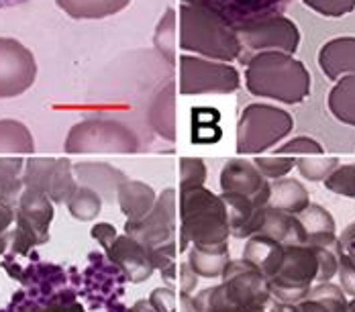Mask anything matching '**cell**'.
<instances>
[{
    "instance_id": "27",
    "label": "cell",
    "mask_w": 355,
    "mask_h": 312,
    "mask_svg": "<svg viewBox=\"0 0 355 312\" xmlns=\"http://www.w3.org/2000/svg\"><path fill=\"white\" fill-rule=\"evenodd\" d=\"M35 143L31 131L12 119L0 121V153H33Z\"/></svg>"
},
{
    "instance_id": "7",
    "label": "cell",
    "mask_w": 355,
    "mask_h": 312,
    "mask_svg": "<svg viewBox=\"0 0 355 312\" xmlns=\"http://www.w3.org/2000/svg\"><path fill=\"white\" fill-rule=\"evenodd\" d=\"M241 45L251 51H280L294 55L300 43L298 27L284 15H268L235 27Z\"/></svg>"
},
{
    "instance_id": "33",
    "label": "cell",
    "mask_w": 355,
    "mask_h": 312,
    "mask_svg": "<svg viewBox=\"0 0 355 312\" xmlns=\"http://www.w3.org/2000/svg\"><path fill=\"white\" fill-rule=\"evenodd\" d=\"M337 166H339L337 157H302L296 162V168L311 182L327 180Z\"/></svg>"
},
{
    "instance_id": "41",
    "label": "cell",
    "mask_w": 355,
    "mask_h": 312,
    "mask_svg": "<svg viewBox=\"0 0 355 312\" xmlns=\"http://www.w3.org/2000/svg\"><path fill=\"white\" fill-rule=\"evenodd\" d=\"M92 237L96 239V241L101 243V247L108 251L110 247H112V243L116 241V231H114V227L112 225H108V223H98V225H94L92 227Z\"/></svg>"
},
{
    "instance_id": "38",
    "label": "cell",
    "mask_w": 355,
    "mask_h": 312,
    "mask_svg": "<svg viewBox=\"0 0 355 312\" xmlns=\"http://www.w3.org/2000/svg\"><path fill=\"white\" fill-rule=\"evenodd\" d=\"M278 153H292V155H322V147L315 139L311 137H296L284 143Z\"/></svg>"
},
{
    "instance_id": "10",
    "label": "cell",
    "mask_w": 355,
    "mask_h": 312,
    "mask_svg": "<svg viewBox=\"0 0 355 312\" xmlns=\"http://www.w3.org/2000/svg\"><path fill=\"white\" fill-rule=\"evenodd\" d=\"M37 78L35 55L17 39L0 37V98L27 92Z\"/></svg>"
},
{
    "instance_id": "39",
    "label": "cell",
    "mask_w": 355,
    "mask_h": 312,
    "mask_svg": "<svg viewBox=\"0 0 355 312\" xmlns=\"http://www.w3.org/2000/svg\"><path fill=\"white\" fill-rule=\"evenodd\" d=\"M337 274L341 276L343 292L355 298V261L345 251H341V255H339V270H337Z\"/></svg>"
},
{
    "instance_id": "37",
    "label": "cell",
    "mask_w": 355,
    "mask_h": 312,
    "mask_svg": "<svg viewBox=\"0 0 355 312\" xmlns=\"http://www.w3.org/2000/svg\"><path fill=\"white\" fill-rule=\"evenodd\" d=\"M302 2L324 17H343L355 8V0H302Z\"/></svg>"
},
{
    "instance_id": "17",
    "label": "cell",
    "mask_w": 355,
    "mask_h": 312,
    "mask_svg": "<svg viewBox=\"0 0 355 312\" xmlns=\"http://www.w3.org/2000/svg\"><path fill=\"white\" fill-rule=\"evenodd\" d=\"M319 66L329 80L355 76V37H337L324 43L319 51Z\"/></svg>"
},
{
    "instance_id": "14",
    "label": "cell",
    "mask_w": 355,
    "mask_h": 312,
    "mask_svg": "<svg viewBox=\"0 0 355 312\" xmlns=\"http://www.w3.org/2000/svg\"><path fill=\"white\" fill-rule=\"evenodd\" d=\"M110 261L121 268V272L129 277V281L139 284L143 279L151 276L153 272V261L151 255L147 251V247H143L141 243L135 241L133 237H116V241L112 243V247L107 251Z\"/></svg>"
},
{
    "instance_id": "24",
    "label": "cell",
    "mask_w": 355,
    "mask_h": 312,
    "mask_svg": "<svg viewBox=\"0 0 355 312\" xmlns=\"http://www.w3.org/2000/svg\"><path fill=\"white\" fill-rule=\"evenodd\" d=\"M23 159L0 157V205L17 210L19 198L25 190L23 184Z\"/></svg>"
},
{
    "instance_id": "18",
    "label": "cell",
    "mask_w": 355,
    "mask_h": 312,
    "mask_svg": "<svg viewBox=\"0 0 355 312\" xmlns=\"http://www.w3.org/2000/svg\"><path fill=\"white\" fill-rule=\"evenodd\" d=\"M284 253L286 247L282 243L263 237V235H251L243 251V259L253 263L268 279H272L284 263Z\"/></svg>"
},
{
    "instance_id": "34",
    "label": "cell",
    "mask_w": 355,
    "mask_h": 312,
    "mask_svg": "<svg viewBox=\"0 0 355 312\" xmlns=\"http://www.w3.org/2000/svg\"><path fill=\"white\" fill-rule=\"evenodd\" d=\"M324 186H327V190H331L335 194L355 198V164L337 166L333 173L324 180Z\"/></svg>"
},
{
    "instance_id": "47",
    "label": "cell",
    "mask_w": 355,
    "mask_h": 312,
    "mask_svg": "<svg viewBox=\"0 0 355 312\" xmlns=\"http://www.w3.org/2000/svg\"><path fill=\"white\" fill-rule=\"evenodd\" d=\"M349 312H355V300L354 302H349Z\"/></svg>"
},
{
    "instance_id": "23",
    "label": "cell",
    "mask_w": 355,
    "mask_h": 312,
    "mask_svg": "<svg viewBox=\"0 0 355 312\" xmlns=\"http://www.w3.org/2000/svg\"><path fill=\"white\" fill-rule=\"evenodd\" d=\"M176 86L170 82L166 88H162L155 96L149 110V121L153 129L166 139L176 137V110H174V96H176Z\"/></svg>"
},
{
    "instance_id": "35",
    "label": "cell",
    "mask_w": 355,
    "mask_h": 312,
    "mask_svg": "<svg viewBox=\"0 0 355 312\" xmlns=\"http://www.w3.org/2000/svg\"><path fill=\"white\" fill-rule=\"evenodd\" d=\"M180 168H182V173H180V180H182L180 190L182 192L202 188V182L207 180V168L200 159H182Z\"/></svg>"
},
{
    "instance_id": "32",
    "label": "cell",
    "mask_w": 355,
    "mask_h": 312,
    "mask_svg": "<svg viewBox=\"0 0 355 312\" xmlns=\"http://www.w3.org/2000/svg\"><path fill=\"white\" fill-rule=\"evenodd\" d=\"M53 168H55V159H51V157H31L23 172L25 188L43 190L47 194V182H49Z\"/></svg>"
},
{
    "instance_id": "8",
    "label": "cell",
    "mask_w": 355,
    "mask_h": 312,
    "mask_svg": "<svg viewBox=\"0 0 355 312\" xmlns=\"http://www.w3.org/2000/svg\"><path fill=\"white\" fill-rule=\"evenodd\" d=\"M225 292L229 300L243 312H261L272 300L270 279L248 259L229 261L225 272Z\"/></svg>"
},
{
    "instance_id": "11",
    "label": "cell",
    "mask_w": 355,
    "mask_h": 312,
    "mask_svg": "<svg viewBox=\"0 0 355 312\" xmlns=\"http://www.w3.org/2000/svg\"><path fill=\"white\" fill-rule=\"evenodd\" d=\"M125 231L129 237L139 241L147 251L157 249L162 245L174 241L176 231V194L174 190H166L157 205L149 210L141 220H127Z\"/></svg>"
},
{
    "instance_id": "43",
    "label": "cell",
    "mask_w": 355,
    "mask_h": 312,
    "mask_svg": "<svg viewBox=\"0 0 355 312\" xmlns=\"http://www.w3.org/2000/svg\"><path fill=\"white\" fill-rule=\"evenodd\" d=\"M10 223H15V210H10V208L0 205V235L8 233Z\"/></svg>"
},
{
    "instance_id": "6",
    "label": "cell",
    "mask_w": 355,
    "mask_h": 312,
    "mask_svg": "<svg viewBox=\"0 0 355 312\" xmlns=\"http://www.w3.org/2000/svg\"><path fill=\"white\" fill-rule=\"evenodd\" d=\"M319 276V257L313 245H288L280 272L270 279L272 294L284 304L304 300Z\"/></svg>"
},
{
    "instance_id": "4",
    "label": "cell",
    "mask_w": 355,
    "mask_h": 312,
    "mask_svg": "<svg viewBox=\"0 0 355 312\" xmlns=\"http://www.w3.org/2000/svg\"><path fill=\"white\" fill-rule=\"evenodd\" d=\"M294 127V119L270 104H249L237 127V151L261 153L284 139Z\"/></svg>"
},
{
    "instance_id": "26",
    "label": "cell",
    "mask_w": 355,
    "mask_h": 312,
    "mask_svg": "<svg viewBox=\"0 0 355 312\" xmlns=\"http://www.w3.org/2000/svg\"><path fill=\"white\" fill-rule=\"evenodd\" d=\"M329 108L333 116L345 125L355 127V76H343L329 94Z\"/></svg>"
},
{
    "instance_id": "19",
    "label": "cell",
    "mask_w": 355,
    "mask_h": 312,
    "mask_svg": "<svg viewBox=\"0 0 355 312\" xmlns=\"http://www.w3.org/2000/svg\"><path fill=\"white\" fill-rule=\"evenodd\" d=\"M311 205L309 190L298 180H276L270 184V200L268 207L284 210L290 214H300L304 208Z\"/></svg>"
},
{
    "instance_id": "22",
    "label": "cell",
    "mask_w": 355,
    "mask_h": 312,
    "mask_svg": "<svg viewBox=\"0 0 355 312\" xmlns=\"http://www.w3.org/2000/svg\"><path fill=\"white\" fill-rule=\"evenodd\" d=\"M121 210L127 214L129 220H141L149 214V210L155 207V194L153 190L143 182H131L127 180L119 192H116Z\"/></svg>"
},
{
    "instance_id": "28",
    "label": "cell",
    "mask_w": 355,
    "mask_h": 312,
    "mask_svg": "<svg viewBox=\"0 0 355 312\" xmlns=\"http://www.w3.org/2000/svg\"><path fill=\"white\" fill-rule=\"evenodd\" d=\"M76 190H78V182L71 172L70 159H66V157L55 159V168L47 182V196L55 205H66Z\"/></svg>"
},
{
    "instance_id": "44",
    "label": "cell",
    "mask_w": 355,
    "mask_h": 312,
    "mask_svg": "<svg viewBox=\"0 0 355 312\" xmlns=\"http://www.w3.org/2000/svg\"><path fill=\"white\" fill-rule=\"evenodd\" d=\"M129 312H155L153 309H151V304L149 302H145V300H139L133 309Z\"/></svg>"
},
{
    "instance_id": "9",
    "label": "cell",
    "mask_w": 355,
    "mask_h": 312,
    "mask_svg": "<svg viewBox=\"0 0 355 312\" xmlns=\"http://www.w3.org/2000/svg\"><path fill=\"white\" fill-rule=\"evenodd\" d=\"M180 90L186 96L192 94H231L239 88V73L229 64L207 62L198 58H180Z\"/></svg>"
},
{
    "instance_id": "12",
    "label": "cell",
    "mask_w": 355,
    "mask_h": 312,
    "mask_svg": "<svg viewBox=\"0 0 355 312\" xmlns=\"http://www.w3.org/2000/svg\"><path fill=\"white\" fill-rule=\"evenodd\" d=\"M220 186L227 194H239L253 200L257 207H268L270 184L255 168V164H249L245 159L229 162L220 173Z\"/></svg>"
},
{
    "instance_id": "21",
    "label": "cell",
    "mask_w": 355,
    "mask_h": 312,
    "mask_svg": "<svg viewBox=\"0 0 355 312\" xmlns=\"http://www.w3.org/2000/svg\"><path fill=\"white\" fill-rule=\"evenodd\" d=\"M229 263V247L227 243L220 245H194L188 255V266L192 268L194 274L202 277H218L223 276L225 268Z\"/></svg>"
},
{
    "instance_id": "29",
    "label": "cell",
    "mask_w": 355,
    "mask_h": 312,
    "mask_svg": "<svg viewBox=\"0 0 355 312\" xmlns=\"http://www.w3.org/2000/svg\"><path fill=\"white\" fill-rule=\"evenodd\" d=\"M296 216L302 223V227H304V231L309 235V241L335 235V220H333V216L324 208L319 207V205H309Z\"/></svg>"
},
{
    "instance_id": "2",
    "label": "cell",
    "mask_w": 355,
    "mask_h": 312,
    "mask_svg": "<svg viewBox=\"0 0 355 312\" xmlns=\"http://www.w3.org/2000/svg\"><path fill=\"white\" fill-rule=\"evenodd\" d=\"M180 47L227 62L237 60L243 49L231 23L211 8L190 2L180 8Z\"/></svg>"
},
{
    "instance_id": "36",
    "label": "cell",
    "mask_w": 355,
    "mask_h": 312,
    "mask_svg": "<svg viewBox=\"0 0 355 312\" xmlns=\"http://www.w3.org/2000/svg\"><path fill=\"white\" fill-rule=\"evenodd\" d=\"M296 166L294 157H255V168L263 177H272V180H280L286 173L290 172Z\"/></svg>"
},
{
    "instance_id": "13",
    "label": "cell",
    "mask_w": 355,
    "mask_h": 312,
    "mask_svg": "<svg viewBox=\"0 0 355 312\" xmlns=\"http://www.w3.org/2000/svg\"><path fill=\"white\" fill-rule=\"evenodd\" d=\"M184 2L207 6L216 15H220L233 27H239L259 17L282 15V10L292 0H184Z\"/></svg>"
},
{
    "instance_id": "31",
    "label": "cell",
    "mask_w": 355,
    "mask_h": 312,
    "mask_svg": "<svg viewBox=\"0 0 355 312\" xmlns=\"http://www.w3.org/2000/svg\"><path fill=\"white\" fill-rule=\"evenodd\" d=\"M174 43H176V12L174 8H168V12L162 17L157 31H155V47L170 64L176 62Z\"/></svg>"
},
{
    "instance_id": "46",
    "label": "cell",
    "mask_w": 355,
    "mask_h": 312,
    "mask_svg": "<svg viewBox=\"0 0 355 312\" xmlns=\"http://www.w3.org/2000/svg\"><path fill=\"white\" fill-rule=\"evenodd\" d=\"M8 241H10V233H4V235H0V255L4 253V249H6Z\"/></svg>"
},
{
    "instance_id": "25",
    "label": "cell",
    "mask_w": 355,
    "mask_h": 312,
    "mask_svg": "<svg viewBox=\"0 0 355 312\" xmlns=\"http://www.w3.org/2000/svg\"><path fill=\"white\" fill-rule=\"evenodd\" d=\"M71 19H105L121 12L131 0H55Z\"/></svg>"
},
{
    "instance_id": "3",
    "label": "cell",
    "mask_w": 355,
    "mask_h": 312,
    "mask_svg": "<svg viewBox=\"0 0 355 312\" xmlns=\"http://www.w3.org/2000/svg\"><path fill=\"white\" fill-rule=\"evenodd\" d=\"M182 205V243L180 249H186V243L194 245H220L227 243L231 233L227 208L218 196L205 188H194L180 194Z\"/></svg>"
},
{
    "instance_id": "40",
    "label": "cell",
    "mask_w": 355,
    "mask_h": 312,
    "mask_svg": "<svg viewBox=\"0 0 355 312\" xmlns=\"http://www.w3.org/2000/svg\"><path fill=\"white\" fill-rule=\"evenodd\" d=\"M149 304L155 312H176V294L170 288H157L153 290Z\"/></svg>"
},
{
    "instance_id": "20",
    "label": "cell",
    "mask_w": 355,
    "mask_h": 312,
    "mask_svg": "<svg viewBox=\"0 0 355 312\" xmlns=\"http://www.w3.org/2000/svg\"><path fill=\"white\" fill-rule=\"evenodd\" d=\"M296 306L300 312H349L345 292L331 281H319V286H313L309 296Z\"/></svg>"
},
{
    "instance_id": "30",
    "label": "cell",
    "mask_w": 355,
    "mask_h": 312,
    "mask_svg": "<svg viewBox=\"0 0 355 312\" xmlns=\"http://www.w3.org/2000/svg\"><path fill=\"white\" fill-rule=\"evenodd\" d=\"M66 205H68V210H70V214L73 218L88 223V220H94L101 214V210H103V198L94 190L84 188V186H78V190L71 194V198Z\"/></svg>"
},
{
    "instance_id": "45",
    "label": "cell",
    "mask_w": 355,
    "mask_h": 312,
    "mask_svg": "<svg viewBox=\"0 0 355 312\" xmlns=\"http://www.w3.org/2000/svg\"><path fill=\"white\" fill-rule=\"evenodd\" d=\"M25 2H29V0H0V8H10V6H19Z\"/></svg>"
},
{
    "instance_id": "15",
    "label": "cell",
    "mask_w": 355,
    "mask_h": 312,
    "mask_svg": "<svg viewBox=\"0 0 355 312\" xmlns=\"http://www.w3.org/2000/svg\"><path fill=\"white\" fill-rule=\"evenodd\" d=\"M73 175L78 177V182L84 188L94 190L107 202H112L119 188L129 180L121 170H116V168H112L108 164H92V162L76 164L73 166Z\"/></svg>"
},
{
    "instance_id": "5",
    "label": "cell",
    "mask_w": 355,
    "mask_h": 312,
    "mask_svg": "<svg viewBox=\"0 0 355 312\" xmlns=\"http://www.w3.org/2000/svg\"><path fill=\"white\" fill-rule=\"evenodd\" d=\"M139 141L119 121L86 119L73 125L66 139L68 153H135Z\"/></svg>"
},
{
    "instance_id": "42",
    "label": "cell",
    "mask_w": 355,
    "mask_h": 312,
    "mask_svg": "<svg viewBox=\"0 0 355 312\" xmlns=\"http://www.w3.org/2000/svg\"><path fill=\"white\" fill-rule=\"evenodd\" d=\"M180 281H182V294L184 296H188L196 288V274L192 272V268L188 263L180 266Z\"/></svg>"
},
{
    "instance_id": "16",
    "label": "cell",
    "mask_w": 355,
    "mask_h": 312,
    "mask_svg": "<svg viewBox=\"0 0 355 312\" xmlns=\"http://www.w3.org/2000/svg\"><path fill=\"white\" fill-rule=\"evenodd\" d=\"M255 235L270 237L274 241L282 243L284 247H288V245H309V235H306L302 223L298 220V216L272 207L263 208V220H261V227Z\"/></svg>"
},
{
    "instance_id": "1",
    "label": "cell",
    "mask_w": 355,
    "mask_h": 312,
    "mask_svg": "<svg viewBox=\"0 0 355 312\" xmlns=\"http://www.w3.org/2000/svg\"><path fill=\"white\" fill-rule=\"evenodd\" d=\"M245 82L251 94L286 104L311 94V73L298 60L280 51H261L248 62Z\"/></svg>"
}]
</instances>
